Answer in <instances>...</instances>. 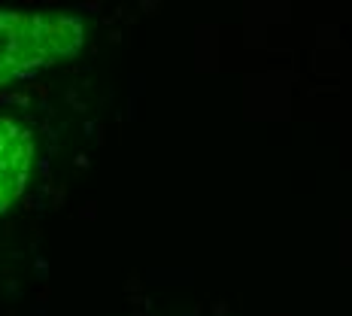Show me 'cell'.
<instances>
[{
  "mask_svg": "<svg viewBox=\"0 0 352 316\" xmlns=\"http://www.w3.org/2000/svg\"><path fill=\"white\" fill-rule=\"evenodd\" d=\"M85 28L67 12L0 10V88L76 55Z\"/></svg>",
  "mask_w": 352,
  "mask_h": 316,
  "instance_id": "obj_1",
  "label": "cell"
},
{
  "mask_svg": "<svg viewBox=\"0 0 352 316\" xmlns=\"http://www.w3.org/2000/svg\"><path fill=\"white\" fill-rule=\"evenodd\" d=\"M34 167V137L25 125L0 116V213L10 210L28 189Z\"/></svg>",
  "mask_w": 352,
  "mask_h": 316,
  "instance_id": "obj_2",
  "label": "cell"
}]
</instances>
